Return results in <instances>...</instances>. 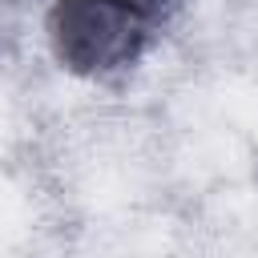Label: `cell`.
I'll use <instances>...</instances> for the list:
<instances>
[{"mask_svg":"<svg viewBox=\"0 0 258 258\" xmlns=\"http://www.w3.org/2000/svg\"><path fill=\"white\" fill-rule=\"evenodd\" d=\"M169 0H56L52 44L73 73H113L141 56Z\"/></svg>","mask_w":258,"mask_h":258,"instance_id":"1","label":"cell"}]
</instances>
